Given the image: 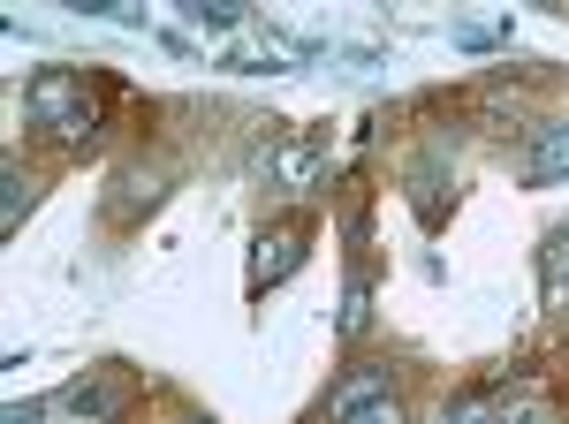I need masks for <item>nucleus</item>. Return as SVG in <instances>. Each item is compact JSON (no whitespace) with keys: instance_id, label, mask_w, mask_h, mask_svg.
Here are the masks:
<instances>
[{"instance_id":"f257e3e1","label":"nucleus","mask_w":569,"mask_h":424,"mask_svg":"<svg viewBox=\"0 0 569 424\" xmlns=\"http://www.w3.org/2000/svg\"><path fill=\"white\" fill-rule=\"evenodd\" d=\"M23 114L39 129H53V137H91L99 129V99H91V84L77 69H39L31 91H23Z\"/></svg>"},{"instance_id":"f03ea898","label":"nucleus","mask_w":569,"mask_h":424,"mask_svg":"<svg viewBox=\"0 0 569 424\" xmlns=\"http://www.w3.org/2000/svg\"><path fill=\"white\" fill-rule=\"evenodd\" d=\"M305 251H311V220L305 212H289V220H273L259 243H251V273H243V289L251 296H266V289H281L297 265H305Z\"/></svg>"},{"instance_id":"7ed1b4c3","label":"nucleus","mask_w":569,"mask_h":424,"mask_svg":"<svg viewBox=\"0 0 569 424\" xmlns=\"http://www.w3.org/2000/svg\"><path fill=\"white\" fill-rule=\"evenodd\" d=\"M53 410H61L69 424H122L130 386L114 380V372H84V380H69L61 394H53Z\"/></svg>"},{"instance_id":"20e7f679","label":"nucleus","mask_w":569,"mask_h":424,"mask_svg":"<svg viewBox=\"0 0 569 424\" xmlns=\"http://www.w3.org/2000/svg\"><path fill=\"white\" fill-rule=\"evenodd\" d=\"M569 174V122H547L525 152V182H562Z\"/></svg>"},{"instance_id":"39448f33","label":"nucleus","mask_w":569,"mask_h":424,"mask_svg":"<svg viewBox=\"0 0 569 424\" xmlns=\"http://www.w3.org/2000/svg\"><path fill=\"white\" fill-rule=\"evenodd\" d=\"M182 23H190V31H206V39H220V31H236V23H243V0H182Z\"/></svg>"},{"instance_id":"423d86ee","label":"nucleus","mask_w":569,"mask_h":424,"mask_svg":"<svg viewBox=\"0 0 569 424\" xmlns=\"http://www.w3.org/2000/svg\"><path fill=\"white\" fill-rule=\"evenodd\" d=\"M440 182H448V174H440V160H418V168H410V205H418V220H426V228H440Z\"/></svg>"},{"instance_id":"0eeeda50","label":"nucleus","mask_w":569,"mask_h":424,"mask_svg":"<svg viewBox=\"0 0 569 424\" xmlns=\"http://www.w3.org/2000/svg\"><path fill=\"white\" fill-rule=\"evenodd\" d=\"M23 205H31V182H23L16 160H8V168H0V235H16V228H23Z\"/></svg>"},{"instance_id":"6e6552de","label":"nucleus","mask_w":569,"mask_h":424,"mask_svg":"<svg viewBox=\"0 0 569 424\" xmlns=\"http://www.w3.org/2000/svg\"><path fill=\"white\" fill-rule=\"evenodd\" d=\"M372 394H388V372H350V380L335 386V402H327V410H335V424L350 417L357 402H372Z\"/></svg>"},{"instance_id":"1a4fd4ad","label":"nucleus","mask_w":569,"mask_h":424,"mask_svg":"<svg viewBox=\"0 0 569 424\" xmlns=\"http://www.w3.org/2000/svg\"><path fill=\"white\" fill-rule=\"evenodd\" d=\"M311 168H319V152H311V144H281V152H273V182H281V190H305Z\"/></svg>"},{"instance_id":"9d476101","label":"nucleus","mask_w":569,"mask_h":424,"mask_svg":"<svg viewBox=\"0 0 569 424\" xmlns=\"http://www.w3.org/2000/svg\"><path fill=\"white\" fill-rule=\"evenodd\" d=\"M335 326H342V334H365V326H372V289H365V273H357L350 289H342V319H335Z\"/></svg>"},{"instance_id":"9b49d317","label":"nucleus","mask_w":569,"mask_h":424,"mask_svg":"<svg viewBox=\"0 0 569 424\" xmlns=\"http://www.w3.org/2000/svg\"><path fill=\"white\" fill-rule=\"evenodd\" d=\"M547 303H555V311L569 303V235L547 243Z\"/></svg>"},{"instance_id":"f8f14e48","label":"nucleus","mask_w":569,"mask_h":424,"mask_svg":"<svg viewBox=\"0 0 569 424\" xmlns=\"http://www.w3.org/2000/svg\"><path fill=\"white\" fill-rule=\"evenodd\" d=\"M152 198H160V174H122V198H114V220H130L137 205H152Z\"/></svg>"},{"instance_id":"ddd939ff","label":"nucleus","mask_w":569,"mask_h":424,"mask_svg":"<svg viewBox=\"0 0 569 424\" xmlns=\"http://www.w3.org/2000/svg\"><path fill=\"white\" fill-rule=\"evenodd\" d=\"M440 424H501V402H493V394H463Z\"/></svg>"},{"instance_id":"4468645a","label":"nucleus","mask_w":569,"mask_h":424,"mask_svg":"<svg viewBox=\"0 0 569 424\" xmlns=\"http://www.w3.org/2000/svg\"><path fill=\"white\" fill-rule=\"evenodd\" d=\"M342 424H402V402H395V394H372V402H357Z\"/></svg>"},{"instance_id":"2eb2a0df","label":"nucleus","mask_w":569,"mask_h":424,"mask_svg":"<svg viewBox=\"0 0 569 424\" xmlns=\"http://www.w3.org/2000/svg\"><path fill=\"white\" fill-rule=\"evenodd\" d=\"M0 424H46V410H39V402H8V410H0Z\"/></svg>"},{"instance_id":"dca6fc26","label":"nucleus","mask_w":569,"mask_h":424,"mask_svg":"<svg viewBox=\"0 0 569 424\" xmlns=\"http://www.w3.org/2000/svg\"><path fill=\"white\" fill-rule=\"evenodd\" d=\"M501 424H555V417H547V410H509Z\"/></svg>"},{"instance_id":"f3484780","label":"nucleus","mask_w":569,"mask_h":424,"mask_svg":"<svg viewBox=\"0 0 569 424\" xmlns=\"http://www.w3.org/2000/svg\"><path fill=\"white\" fill-rule=\"evenodd\" d=\"M176 424H213V417H176Z\"/></svg>"},{"instance_id":"a211bd4d","label":"nucleus","mask_w":569,"mask_h":424,"mask_svg":"<svg viewBox=\"0 0 569 424\" xmlns=\"http://www.w3.org/2000/svg\"><path fill=\"white\" fill-rule=\"evenodd\" d=\"M562 311H569V303H562Z\"/></svg>"}]
</instances>
